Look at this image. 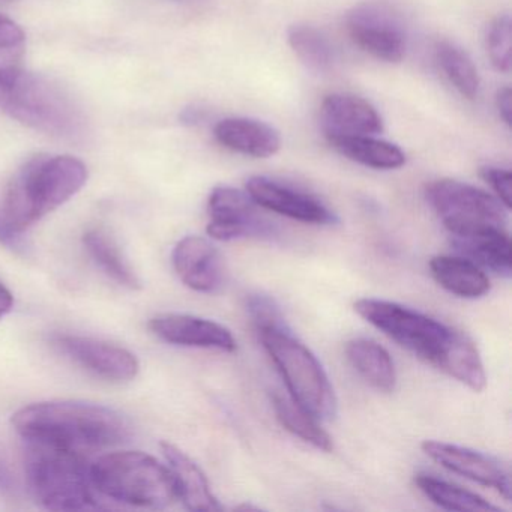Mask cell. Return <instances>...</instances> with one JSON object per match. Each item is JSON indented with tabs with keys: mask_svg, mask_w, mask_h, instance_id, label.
<instances>
[{
	"mask_svg": "<svg viewBox=\"0 0 512 512\" xmlns=\"http://www.w3.org/2000/svg\"><path fill=\"white\" fill-rule=\"evenodd\" d=\"M88 181V169L70 155L37 157L29 161L5 191L0 215L25 232L76 196Z\"/></svg>",
	"mask_w": 512,
	"mask_h": 512,
	"instance_id": "cell-3",
	"label": "cell"
},
{
	"mask_svg": "<svg viewBox=\"0 0 512 512\" xmlns=\"http://www.w3.org/2000/svg\"><path fill=\"white\" fill-rule=\"evenodd\" d=\"M436 59L440 70L452 86L460 92L461 97L475 100L479 94L478 70L470 56L451 41H440L436 46Z\"/></svg>",
	"mask_w": 512,
	"mask_h": 512,
	"instance_id": "cell-26",
	"label": "cell"
},
{
	"mask_svg": "<svg viewBox=\"0 0 512 512\" xmlns=\"http://www.w3.org/2000/svg\"><path fill=\"white\" fill-rule=\"evenodd\" d=\"M434 281L451 295L478 299L490 292V278L472 260L457 256H434L428 263Z\"/></svg>",
	"mask_w": 512,
	"mask_h": 512,
	"instance_id": "cell-20",
	"label": "cell"
},
{
	"mask_svg": "<svg viewBox=\"0 0 512 512\" xmlns=\"http://www.w3.org/2000/svg\"><path fill=\"white\" fill-rule=\"evenodd\" d=\"M425 197L451 236L506 229L508 209L481 188L454 179H439L427 185Z\"/></svg>",
	"mask_w": 512,
	"mask_h": 512,
	"instance_id": "cell-8",
	"label": "cell"
},
{
	"mask_svg": "<svg viewBox=\"0 0 512 512\" xmlns=\"http://www.w3.org/2000/svg\"><path fill=\"white\" fill-rule=\"evenodd\" d=\"M247 310L257 332L289 329L277 302L269 296L260 295V293L248 296Z\"/></svg>",
	"mask_w": 512,
	"mask_h": 512,
	"instance_id": "cell-29",
	"label": "cell"
},
{
	"mask_svg": "<svg viewBox=\"0 0 512 512\" xmlns=\"http://www.w3.org/2000/svg\"><path fill=\"white\" fill-rule=\"evenodd\" d=\"M95 490L140 508H167L178 499L170 469L139 451L113 452L91 464Z\"/></svg>",
	"mask_w": 512,
	"mask_h": 512,
	"instance_id": "cell-5",
	"label": "cell"
},
{
	"mask_svg": "<svg viewBox=\"0 0 512 512\" xmlns=\"http://www.w3.org/2000/svg\"><path fill=\"white\" fill-rule=\"evenodd\" d=\"M14 298L10 290L0 283V319L7 316L13 310Z\"/></svg>",
	"mask_w": 512,
	"mask_h": 512,
	"instance_id": "cell-35",
	"label": "cell"
},
{
	"mask_svg": "<svg viewBox=\"0 0 512 512\" xmlns=\"http://www.w3.org/2000/svg\"><path fill=\"white\" fill-rule=\"evenodd\" d=\"M53 344L74 364L101 379L130 382L139 374V361L124 347L80 335H56Z\"/></svg>",
	"mask_w": 512,
	"mask_h": 512,
	"instance_id": "cell-11",
	"label": "cell"
},
{
	"mask_svg": "<svg viewBox=\"0 0 512 512\" xmlns=\"http://www.w3.org/2000/svg\"><path fill=\"white\" fill-rule=\"evenodd\" d=\"M247 193L260 208L268 209L290 220L317 226L337 221L335 215L316 197L266 176L248 179Z\"/></svg>",
	"mask_w": 512,
	"mask_h": 512,
	"instance_id": "cell-13",
	"label": "cell"
},
{
	"mask_svg": "<svg viewBox=\"0 0 512 512\" xmlns=\"http://www.w3.org/2000/svg\"><path fill=\"white\" fill-rule=\"evenodd\" d=\"M329 143L343 157L374 170H395L406 164L403 149L373 136H331Z\"/></svg>",
	"mask_w": 512,
	"mask_h": 512,
	"instance_id": "cell-22",
	"label": "cell"
},
{
	"mask_svg": "<svg viewBox=\"0 0 512 512\" xmlns=\"http://www.w3.org/2000/svg\"><path fill=\"white\" fill-rule=\"evenodd\" d=\"M287 41L295 55L310 70L326 73L335 62V52L322 31L308 25H295L287 31Z\"/></svg>",
	"mask_w": 512,
	"mask_h": 512,
	"instance_id": "cell-27",
	"label": "cell"
},
{
	"mask_svg": "<svg viewBox=\"0 0 512 512\" xmlns=\"http://www.w3.org/2000/svg\"><path fill=\"white\" fill-rule=\"evenodd\" d=\"M272 406L280 424L293 436L299 437L305 443H310L320 451L331 452L334 449L331 436L320 427L317 422L319 419L302 409L292 398L275 394L272 397Z\"/></svg>",
	"mask_w": 512,
	"mask_h": 512,
	"instance_id": "cell-25",
	"label": "cell"
},
{
	"mask_svg": "<svg viewBox=\"0 0 512 512\" xmlns=\"http://www.w3.org/2000/svg\"><path fill=\"white\" fill-rule=\"evenodd\" d=\"M149 329L160 340L182 347L220 350L232 353L236 340L232 332L214 320L190 316V314H161L149 322Z\"/></svg>",
	"mask_w": 512,
	"mask_h": 512,
	"instance_id": "cell-14",
	"label": "cell"
},
{
	"mask_svg": "<svg viewBox=\"0 0 512 512\" xmlns=\"http://www.w3.org/2000/svg\"><path fill=\"white\" fill-rule=\"evenodd\" d=\"M415 484L434 505L448 511L497 512L499 508L472 491L464 490L445 479L418 473Z\"/></svg>",
	"mask_w": 512,
	"mask_h": 512,
	"instance_id": "cell-24",
	"label": "cell"
},
{
	"mask_svg": "<svg viewBox=\"0 0 512 512\" xmlns=\"http://www.w3.org/2000/svg\"><path fill=\"white\" fill-rule=\"evenodd\" d=\"M421 448L427 457L436 461L443 469L464 476L484 487L494 488L506 500H511V476L496 458L473 449L463 448V446L439 442V440H424Z\"/></svg>",
	"mask_w": 512,
	"mask_h": 512,
	"instance_id": "cell-12",
	"label": "cell"
},
{
	"mask_svg": "<svg viewBox=\"0 0 512 512\" xmlns=\"http://www.w3.org/2000/svg\"><path fill=\"white\" fill-rule=\"evenodd\" d=\"M17 433L28 442L82 452L127 442L133 425L118 410L88 401H44L13 415Z\"/></svg>",
	"mask_w": 512,
	"mask_h": 512,
	"instance_id": "cell-1",
	"label": "cell"
},
{
	"mask_svg": "<svg viewBox=\"0 0 512 512\" xmlns=\"http://www.w3.org/2000/svg\"><path fill=\"white\" fill-rule=\"evenodd\" d=\"M161 451L175 481L178 499L190 511H221L223 506L212 493L211 484L199 464L172 443H161Z\"/></svg>",
	"mask_w": 512,
	"mask_h": 512,
	"instance_id": "cell-17",
	"label": "cell"
},
{
	"mask_svg": "<svg viewBox=\"0 0 512 512\" xmlns=\"http://www.w3.org/2000/svg\"><path fill=\"white\" fill-rule=\"evenodd\" d=\"M0 110L26 127L64 140L88 134L79 104L61 86L22 68H0Z\"/></svg>",
	"mask_w": 512,
	"mask_h": 512,
	"instance_id": "cell-2",
	"label": "cell"
},
{
	"mask_svg": "<svg viewBox=\"0 0 512 512\" xmlns=\"http://www.w3.org/2000/svg\"><path fill=\"white\" fill-rule=\"evenodd\" d=\"M173 268L179 280L199 293H215L224 284V265L217 248L202 236H187L176 244Z\"/></svg>",
	"mask_w": 512,
	"mask_h": 512,
	"instance_id": "cell-15",
	"label": "cell"
},
{
	"mask_svg": "<svg viewBox=\"0 0 512 512\" xmlns=\"http://www.w3.org/2000/svg\"><path fill=\"white\" fill-rule=\"evenodd\" d=\"M326 137L374 136L383 131V121L373 104L350 94H332L320 110Z\"/></svg>",
	"mask_w": 512,
	"mask_h": 512,
	"instance_id": "cell-16",
	"label": "cell"
},
{
	"mask_svg": "<svg viewBox=\"0 0 512 512\" xmlns=\"http://www.w3.org/2000/svg\"><path fill=\"white\" fill-rule=\"evenodd\" d=\"M481 178L490 185L491 190L496 193L497 199L509 211L512 205L511 172L500 169V167L487 166L482 167Z\"/></svg>",
	"mask_w": 512,
	"mask_h": 512,
	"instance_id": "cell-31",
	"label": "cell"
},
{
	"mask_svg": "<svg viewBox=\"0 0 512 512\" xmlns=\"http://www.w3.org/2000/svg\"><path fill=\"white\" fill-rule=\"evenodd\" d=\"M256 206L247 191L233 187L214 188L208 200L206 232L215 241L223 242L271 236V226L259 217Z\"/></svg>",
	"mask_w": 512,
	"mask_h": 512,
	"instance_id": "cell-10",
	"label": "cell"
},
{
	"mask_svg": "<svg viewBox=\"0 0 512 512\" xmlns=\"http://www.w3.org/2000/svg\"><path fill=\"white\" fill-rule=\"evenodd\" d=\"M16 476L11 470L10 464L0 455V494H10L16 490Z\"/></svg>",
	"mask_w": 512,
	"mask_h": 512,
	"instance_id": "cell-34",
	"label": "cell"
},
{
	"mask_svg": "<svg viewBox=\"0 0 512 512\" xmlns=\"http://www.w3.org/2000/svg\"><path fill=\"white\" fill-rule=\"evenodd\" d=\"M511 17H497L487 32V53L491 64L499 73L511 71Z\"/></svg>",
	"mask_w": 512,
	"mask_h": 512,
	"instance_id": "cell-28",
	"label": "cell"
},
{
	"mask_svg": "<svg viewBox=\"0 0 512 512\" xmlns=\"http://www.w3.org/2000/svg\"><path fill=\"white\" fill-rule=\"evenodd\" d=\"M496 107L500 118L508 127L512 124V92L509 88L500 89L496 95Z\"/></svg>",
	"mask_w": 512,
	"mask_h": 512,
	"instance_id": "cell-33",
	"label": "cell"
},
{
	"mask_svg": "<svg viewBox=\"0 0 512 512\" xmlns=\"http://www.w3.org/2000/svg\"><path fill=\"white\" fill-rule=\"evenodd\" d=\"M347 32L368 55L389 64L406 56L407 32L400 14L383 2H365L347 16Z\"/></svg>",
	"mask_w": 512,
	"mask_h": 512,
	"instance_id": "cell-9",
	"label": "cell"
},
{
	"mask_svg": "<svg viewBox=\"0 0 512 512\" xmlns=\"http://www.w3.org/2000/svg\"><path fill=\"white\" fill-rule=\"evenodd\" d=\"M451 244L461 257L472 260L479 268L488 269L499 277H511V241L506 229L451 236Z\"/></svg>",
	"mask_w": 512,
	"mask_h": 512,
	"instance_id": "cell-19",
	"label": "cell"
},
{
	"mask_svg": "<svg viewBox=\"0 0 512 512\" xmlns=\"http://www.w3.org/2000/svg\"><path fill=\"white\" fill-rule=\"evenodd\" d=\"M259 337L283 377L290 398L320 421L334 419L338 410L337 395L316 355L290 329L262 331Z\"/></svg>",
	"mask_w": 512,
	"mask_h": 512,
	"instance_id": "cell-6",
	"label": "cell"
},
{
	"mask_svg": "<svg viewBox=\"0 0 512 512\" xmlns=\"http://www.w3.org/2000/svg\"><path fill=\"white\" fill-rule=\"evenodd\" d=\"M0 2H4V4H10V2H16V0H0Z\"/></svg>",
	"mask_w": 512,
	"mask_h": 512,
	"instance_id": "cell-36",
	"label": "cell"
},
{
	"mask_svg": "<svg viewBox=\"0 0 512 512\" xmlns=\"http://www.w3.org/2000/svg\"><path fill=\"white\" fill-rule=\"evenodd\" d=\"M346 355L356 373L380 392L394 391L397 386V370L385 347L368 338H355L346 346Z\"/></svg>",
	"mask_w": 512,
	"mask_h": 512,
	"instance_id": "cell-21",
	"label": "cell"
},
{
	"mask_svg": "<svg viewBox=\"0 0 512 512\" xmlns=\"http://www.w3.org/2000/svg\"><path fill=\"white\" fill-rule=\"evenodd\" d=\"M25 32L13 20L0 14V68L13 67L25 47Z\"/></svg>",
	"mask_w": 512,
	"mask_h": 512,
	"instance_id": "cell-30",
	"label": "cell"
},
{
	"mask_svg": "<svg viewBox=\"0 0 512 512\" xmlns=\"http://www.w3.org/2000/svg\"><path fill=\"white\" fill-rule=\"evenodd\" d=\"M25 232H19L14 229L7 220L0 215V245H4L8 250L19 256L28 257L31 254V242L23 235Z\"/></svg>",
	"mask_w": 512,
	"mask_h": 512,
	"instance_id": "cell-32",
	"label": "cell"
},
{
	"mask_svg": "<svg viewBox=\"0 0 512 512\" xmlns=\"http://www.w3.org/2000/svg\"><path fill=\"white\" fill-rule=\"evenodd\" d=\"M353 308L374 328L436 368L458 334L457 329L433 317L383 299H359Z\"/></svg>",
	"mask_w": 512,
	"mask_h": 512,
	"instance_id": "cell-7",
	"label": "cell"
},
{
	"mask_svg": "<svg viewBox=\"0 0 512 512\" xmlns=\"http://www.w3.org/2000/svg\"><path fill=\"white\" fill-rule=\"evenodd\" d=\"M214 136L221 146L245 157L269 158L281 148L280 133L256 119H223L215 125Z\"/></svg>",
	"mask_w": 512,
	"mask_h": 512,
	"instance_id": "cell-18",
	"label": "cell"
},
{
	"mask_svg": "<svg viewBox=\"0 0 512 512\" xmlns=\"http://www.w3.org/2000/svg\"><path fill=\"white\" fill-rule=\"evenodd\" d=\"M26 481L37 503L52 511L98 509L91 478L82 452L46 443L28 442Z\"/></svg>",
	"mask_w": 512,
	"mask_h": 512,
	"instance_id": "cell-4",
	"label": "cell"
},
{
	"mask_svg": "<svg viewBox=\"0 0 512 512\" xmlns=\"http://www.w3.org/2000/svg\"><path fill=\"white\" fill-rule=\"evenodd\" d=\"M83 244L95 265L119 286L130 290L142 287L139 275L109 233L101 229L88 230L83 236Z\"/></svg>",
	"mask_w": 512,
	"mask_h": 512,
	"instance_id": "cell-23",
	"label": "cell"
}]
</instances>
